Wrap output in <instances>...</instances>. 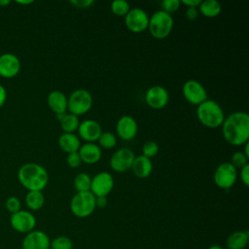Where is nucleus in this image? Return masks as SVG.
Listing matches in <instances>:
<instances>
[{
	"label": "nucleus",
	"mask_w": 249,
	"mask_h": 249,
	"mask_svg": "<svg viewBox=\"0 0 249 249\" xmlns=\"http://www.w3.org/2000/svg\"><path fill=\"white\" fill-rule=\"evenodd\" d=\"M196 117L202 125L208 128H217L222 125L225 120V113L215 100L207 98L197 105Z\"/></svg>",
	"instance_id": "7ed1b4c3"
},
{
	"label": "nucleus",
	"mask_w": 249,
	"mask_h": 249,
	"mask_svg": "<svg viewBox=\"0 0 249 249\" xmlns=\"http://www.w3.org/2000/svg\"><path fill=\"white\" fill-rule=\"evenodd\" d=\"M5 207H6L8 212L13 214V213H16V212H18L21 209V202H20L18 197L12 196H9L6 199Z\"/></svg>",
	"instance_id": "2f4dec72"
},
{
	"label": "nucleus",
	"mask_w": 249,
	"mask_h": 249,
	"mask_svg": "<svg viewBox=\"0 0 249 249\" xmlns=\"http://www.w3.org/2000/svg\"><path fill=\"white\" fill-rule=\"evenodd\" d=\"M95 208V196L90 192H77L70 200V210L78 218L90 216Z\"/></svg>",
	"instance_id": "39448f33"
},
{
	"label": "nucleus",
	"mask_w": 249,
	"mask_h": 249,
	"mask_svg": "<svg viewBox=\"0 0 249 249\" xmlns=\"http://www.w3.org/2000/svg\"><path fill=\"white\" fill-rule=\"evenodd\" d=\"M21 68L19 58L11 53H5L0 55V76L6 79L16 77Z\"/></svg>",
	"instance_id": "2eb2a0df"
},
{
	"label": "nucleus",
	"mask_w": 249,
	"mask_h": 249,
	"mask_svg": "<svg viewBox=\"0 0 249 249\" xmlns=\"http://www.w3.org/2000/svg\"><path fill=\"white\" fill-rule=\"evenodd\" d=\"M197 9L198 12L205 18H213L220 15L222 11V6L221 3L216 0H204L201 1Z\"/></svg>",
	"instance_id": "5701e85b"
},
{
	"label": "nucleus",
	"mask_w": 249,
	"mask_h": 249,
	"mask_svg": "<svg viewBox=\"0 0 249 249\" xmlns=\"http://www.w3.org/2000/svg\"><path fill=\"white\" fill-rule=\"evenodd\" d=\"M18 179L23 188L29 191L42 192L49 183L47 169L39 163L27 162L18 170Z\"/></svg>",
	"instance_id": "f03ea898"
},
{
	"label": "nucleus",
	"mask_w": 249,
	"mask_h": 249,
	"mask_svg": "<svg viewBox=\"0 0 249 249\" xmlns=\"http://www.w3.org/2000/svg\"><path fill=\"white\" fill-rule=\"evenodd\" d=\"M66 162H67L68 166H70L72 168L79 167L81 165V163H82V160H81V158H80L78 152L67 154Z\"/></svg>",
	"instance_id": "72a5a7b5"
},
{
	"label": "nucleus",
	"mask_w": 249,
	"mask_h": 249,
	"mask_svg": "<svg viewBox=\"0 0 249 249\" xmlns=\"http://www.w3.org/2000/svg\"><path fill=\"white\" fill-rule=\"evenodd\" d=\"M57 142H58L59 148L67 154L78 152V150L80 149V146H81L80 138L75 133L63 132L62 134L59 135Z\"/></svg>",
	"instance_id": "412c9836"
},
{
	"label": "nucleus",
	"mask_w": 249,
	"mask_h": 249,
	"mask_svg": "<svg viewBox=\"0 0 249 249\" xmlns=\"http://www.w3.org/2000/svg\"><path fill=\"white\" fill-rule=\"evenodd\" d=\"M249 240L248 231H235L227 238V247L229 249H244Z\"/></svg>",
	"instance_id": "4be33fe9"
},
{
	"label": "nucleus",
	"mask_w": 249,
	"mask_h": 249,
	"mask_svg": "<svg viewBox=\"0 0 249 249\" xmlns=\"http://www.w3.org/2000/svg\"><path fill=\"white\" fill-rule=\"evenodd\" d=\"M224 139L232 146L244 145L249 140V115L246 112L231 113L221 125Z\"/></svg>",
	"instance_id": "f257e3e1"
},
{
	"label": "nucleus",
	"mask_w": 249,
	"mask_h": 249,
	"mask_svg": "<svg viewBox=\"0 0 249 249\" xmlns=\"http://www.w3.org/2000/svg\"><path fill=\"white\" fill-rule=\"evenodd\" d=\"M237 179V170L231 162L220 163L214 171L213 180L215 185L223 190L231 189Z\"/></svg>",
	"instance_id": "0eeeda50"
},
{
	"label": "nucleus",
	"mask_w": 249,
	"mask_h": 249,
	"mask_svg": "<svg viewBox=\"0 0 249 249\" xmlns=\"http://www.w3.org/2000/svg\"><path fill=\"white\" fill-rule=\"evenodd\" d=\"M10 3H11L10 0H0V6H2V7H6V6H8Z\"/></svg>",
	"instance_id": "37998d69"
},
{
	"label": "nucleus",
	"mask_w": 249,
	"mask_h": 249,
	"mask_svg": "<svg viewBox=\"0 0 249 249\" xmlns=\"http://www.w3.org/2000/svg\"><path fill=\"white\" fill-rule=\"evenodd\" d=\"M185 14H186V17H187L188 19H190V20H195V19L197 18L199 12H198V9H197V8H191V7H190V8H187Z\"/></svg>",
	"instance_id": "e433bc0d"
},
{
	"label": "nucleus",
	"mask_w": 249,
	"mask_h": 249,
	"mask_svg": "<svg viewBox=\"0 0 249 249\" xmlns=\"http://www.w3.org/2000/svg\"><path fill=\"white\" fill-rule=\"evenodd\" d=\"M98 146L100 148H103L105 150H109V149H113L116 145H117V136L110 131H102V133L100 134L98 140Z\"/></svg>",
	"instance_id": "bb28decb"
},
{
	"label": "nucleus",
	"mask_w": 249,
	"mask_h": 249,
	"mask_svg": "<svg viewBox=\"0 0 249 249\" xmlns=\"http://www.w3.org/2000/svg\"><path fill=\"white\" fill-rule=\"evenodd\" d=\"M244 153V155L249 159V142H246L244 144V151H242Z\"/></svg>",
	"instance_id": "a19ab883"
},
{
	"label": "nucleus",
	"mask_w": 249,
	"mask_h": 249,
	"mask_svg": "<svg viewBox=\"0 0 249 249\" xmlns=\"http://www.w3.org/2000/svg\"><path fill=\"white\" fill-rule=\"evenodd\" d=\"M78 154L82 162L88 164H94L98 162L102 156L101 148L96 143L91 142H86L85 144L81 145L80 149L78 150Z\"/></svg>",
	"instance_id": "a211bd4d"
},
{
	"label": "nucleus",
	"mask_w": 249,
	"mask_h": 249,
	"mask_svg": "<svg viewBox=\"0 0 249 249\" xmlns=\"http://www.w3.org/2000/svg\"><path fill=\"white\" fill-rule=\"evenodd\" d=\"M69 3L79 9H88L94 3V1L93 0H70Z\"/></svg>",
	"instance_id": "f704fd0d"
},
{
	"label": "nucleus",
	"mask_w": 249,
	"mask_h": 249,
	"mask_svg": "<svg viewBox=\"0 0 249 249\" xmlns=\"http://www.w3.org/2000/svg\"><path fill=\"white\" fill-rule=\"evenodd\" d=\"M65 114H66V113H59V114H55V117H56V119L60 122V121L63 119V117L65 116Z\"/></svg>",
	"instance_id": "c03bdc74"
},
{
	"label": "nucleus",
	"mask_w": 249,
	"mask_h": 249,
	"mask_svg": "<svg viewBox=\"0 0 249 249\" xmlns=\"http://www.w3.org/2000/svg\"><path fill=\"white\" fill-rule=\"evenodd\" d=\"M130 9L129 3L125 0H115L111 3V11L117 17H125Z\"/></svg>",
	"instance_id": "cd10ccee"
},
{
	"label": "nucleus",
	"mask_w": 249,
	"mask_h": 249,
	"mask_svg": "<svg viewBox=\"0 0 249 249\" xmlns=\"http://www.w3.org/2000/svg\"><path fill=\"white\" fill-rule=\"evenodd\" d=\"M239 177L241 179V182L244 184V186H249V164H246L245 166L240 168Z\"/></svg>",
	"instance_id": "c9c22d12"
},
{
	"label": "nucleus",
	"mask_w": 249,
	"mask_h": 249,
	"mask_svg": "<svg viewBox=\"0 0 249 249\" xmlns=\"http://www.w3.org/2000/svg\"><path fill=\"white\" fill-rule=\"evenodd\" d=\"M235 168H241L248 164V158L244 155L242 151H237L232 154L231 161H230Z\"/></svg>",
	"instance_id": "7c9ffc66"
},
{
	"label": "nucleus",
	"mask_w": 249,
	"mask_h": 249,
	"mask_svg": "<svg viewBox=\"0 0 249 249\" xmlns=\"http://www.w3.org/2000/svg\"><path fill=\"white\" fill-rule=\"evenodd\" d=\"M73 184L77 192H89L91 185V177L85 172L78 173L74 178Z\"/></svg>",
	"instance_id": "a878e982"
},
{
	"label": "nucleus",
	"mask_w": 249,
	"mask_h": 249,
	"mask_svg": "<svg viewBox=\"0 0 249 249\" xmlns=\"http://www.w3.org/2000/svg\"><path fill=\"white\" fill-rule=\"evenodd\" d=\"M107 205V196H95V206L104 208Z\"/></svg>",
	"instance_id": "58836bf2"
},
{
	"label": "nucleus",
	"mask_w": 249,
	"mask_h": 249,
	"mask_svg": "<svg viewBox=\"0 0 249 249\" xmlns=\"http://www.w3.org/2000/svg\"><path fill=\"white\" fill-rule=\"evenodd\" d=\"M114 188V178L111 173L101 171L91 178L89 192L94 196H107Z\"/></svg>",
	"instance_id": "f8f14e48"
},
{
	"label": "nucleus",
	"mask_w": 249,
	"mask_h": 249,
	"mask_svg": "<svg viewBox=\"0 0 249 249\" xmlns=\"http://www.w3.org/2000/svg\"><path fill=\"white\" fill-rule=\"evenodd\" d=\"M180 3L184 4L188 8H198L201 3V0H182Z\"/></svg>",
	"instance_id": "4c0bfd02"
},
{
	"label": "nucleus",
	"mask_w": 249,
	"mask_h": 249,
	"mask_svg": "<svg viewBox=\"0 0 249 249\" xmlns=\"http://www.w3.org/2000/svg\"><path fill=\"white\" fill-rule=\"evenodd\" d=\"M134 158L135 155L132 150L128 148H120L111 156L109 164L114 171L123 173L131 168Z\"/></svg>",
	"instance_id": "9b49d317"
},
{
	"label": "nucleus",
	"mask_w": 249,
	"mask_h": 249,
	"mask_svg": "<svg viewBox=\"0 0 249 249\" xmlns=\"http://www.w3.org/2000/svg\"><path fill=\"white\" fill-rule=\"evenodd\" d=\"M159 149L158 143L153 140H148L142 146V155L148 159H152L158 155Z\"/></svg>",
	"instance_id": "c756f323"
},
{
	"label": "nucleus",
	"mask_w": 249,
	"mask_h": 249,
	"mask_svg": "<svg viewBox=\"0 0 249 249\" xmlns=\"http://www.w3.org/2000/svg\"><path fill=\"white\" fill-rule=\"evenodd\" d=\"M207 249H224L222 246H219V245H212L210 247H208Z\"/></svg>",
	"instance_id": "a18cd8bd"
},
{
	"label": "nucleus",
	"mask_w": 249,
	"mask_h": 249,
	"mask_svg": "<svg viewBox=\"0 0 249 249\" xmlns=\"http://www.w3.org/2000/svg\"><path fill=\"white\" fill-rule=\"evenodd\" d=\"M45 196L40 191H29L25 196V204L32 210L37 211L44 206Z\"/></svg>",
	"instance_id": "b1692460"
},
{
	"label": "nucleus",
	"mask_w": 249,
	"mask_h": 249,
	"mask_svg": "<svg viewBox=\"0 0 249 249\" xmlns=\"http://www.w3.org/2000/svg\"><path fill=\"white\" fill-rule=\"evenodd\" d=\"M92 103L91 93L85 89H78L72 91L67 98V110L69 113L79 117L88 113L91 109Z\"/></svg>",
	"instance_id": "423d86ee"
},
{
	"label": "nucleus",
	"mask_w": 249,
	"mask_h": 249,
	"mask_svg": "<svg viewBox=\"0 0 249 249\" xmlns=\"http://www.w3.org/2000/svg\"><path fill=\"white\" fill-rule=\"evenodd\" d=\"M131 169L136 177L140 179H145L149 177L153 171L152 160L151 159H148L143 155L137 156L134 158Z\"/></svg>",
	"instance_id": "aec40b11"
},
{
	"label": "nucleus",
	"mask_w": 249,
	"mask_h": 249,
	"mask_svg": "<svg viewBox=\"0 0 249 249\" xmlns=\"http://www.w3.org/2000/svg\"><path fill=\"white\" fill-rule=\"evenodd\" d=\"M49 235L40 230H33L25 234L21 242L22 249H50Z\"/></svg>",
	"instance_id": "4468645a"
},
{
	"label": "nucleus",
	"mask_w": 249,
	"mask_h": 249,
	"mask_svg": "<svg viewBox=\"0 0 249 249\" xmlns=\"http://www.w3.org/2000/svg\"><path fill=\"white\" fill-rule=\"evenodd\" d=\"M60 127L65 133H74L80 124L79 117L71 113H66L63 119L59 122Z\"/></svg>",
	"instance_id": "393cba45"
},
{
	"label": "nucleus",
	"mask_w": 249,
	"mask_h": 249,
	"mask_svg": "<svg viewBox=\"0 0 249 249\" xmlns=\"http://www.w3.org/2000/svg\"><path fill=\"white\" fill-rule=\"evenodd\" d=\"M78 134L79 138L85 140L86 142L95 143L98 140L100 134L102 133V127L100 124L94 120H85L80 122L78 127Z\"/></svg>",
	"instance_id": "f3484780"
},
{
	"label": "nucleus",
	"mask_w": 249,
	"mask_h": 249,
	"mask_svg": "<svg viewBox=\"0 0 249 249\" xmlns=\"http://www.w3.org/2000/svg\"><path fill=\"white\" fill-rule=\"evenodd\" d=\"M16 2L18 4H20V5H28V4H32L33 3L32 0H17Z\"/></svg>",
	"instance_id": "79ce46f5"
},
{
	"label": "nucleus",
	"mask_w": 249,
	"mask_h": 249,
	"mask_svg": "<svg viewBox=\"0 0 249 249\" xmlns=\"http://www.w3.org/2000/svg\"><path fill=\"white\" fill-rule=\"evenodd\" d=\"M116 132L117 135L123 140H132L138 132L137 122L129 115L122 116L117 122Z\"/></svg>",
	"instance_id": "dca6fc26"
},
{
	"label": "nucleus",
	"mask_w": 249,
	"mask_h": 249,
	"mask_svg": "<svg viewBox=\"0 0 249 249\" xmlns=\"http://www.w3.org/2000/svg\"><path fill=\"white\" fill-rule=\"evenodd\" d=\"M182 94L190 104L196 106L208 98L204 86L196 80H188L183 84Z\"/></svg>",
	"instance_id": "1a4fd4ad"
},
{
	"label": "nucleus",
	"mask_w": 249,
	"mask_h": 249,
	"mask_svg": "<svg viewBox=\"0 0 249 249\" xmlns=\"http://www.w3.org/2000/svg\"><path fill=\"white\" fill-rule=\"evenodd\" d=\"M145 101L149 107L160 110L167 105L169 101V93L162 86H152L145 93Z\"/></svg>",
	"instance_id": "ddd939ff"
},
{
	"label": "nucleus",
	"mask_w": 249,
	"mask_h": 249,
	"mask_svg": "<svg viewBox=\"0 0 249 249\" xmlns=\"http://www.w3.org/2000/svg\"><path fill=\"white\" fill-rule=\"evenodd\" d=\"M47 103L54 114L66 113L67 111V97L61 90H52L47 96Z\"/></svg>",
	"instance_id": "6ab92c4d"
},
{
	"label": "nucleus",
	"mask_w": 249,
	"mask_h": 249,
	"mask_svg": "<svg viewBox=\"0 0 249 249\" xmlns=\"http://www.w3.org/2000/svg\"><path fill=\"white\" fill-rule=\"evenodd\" d=\"M126 28L133 33H141L148 29L149 16L141 8L135 7L129 10L124 17Z\"/></svg>",
	"instance_id": "6e6552de"
},
{
	"label": "nucleus",
	"mask_w": 249,
	"mask_h": 249,
	"mask_svg": "<svg viewBox=\"0 0 249 249\" xmlns=\"http://www.w3.org/2000/svg\"><path fill=\"white\" fill-rule=\"evenodd\" d=\"M174 20L171 15L163 12L162 10L155 12L149 17L148 29L150 34L156 39H164L172 31Z\"/></svg>",
	"instance_id": "20e7f679"
},
{
	"label": "nucleus",
	"mask_w": 249,
	"mask_h": 249,
	"mask_svg": "<svg viewBox=\"0 0 249 249\" xmlns=\"http://www.w3.org/2000/svg\"><path fill=\"white\" fill-rule=\"evenodd\" d=\"M179 0H163L161 2V10L169 15L176 12L180 7Z\"/></svg>",
	"instance_id": "473e14b6"
},
{
	"label": "nucleus",
	"mask_w": 249,
	"mask_h": 249,
	"mask_svg": "<svg viewBox=\"0 0 249 249\" xmlns=\"http://www.w3.org/2000/svg\"><path fill=\"white\" fill-rule=\"evenodd\" d=\"M6 99H7V90L4 88V86L0 84V108L5 104Z\"/></svg>",
	"instance_id": "ea45409f"
},
{
	"label": "nucleus",
	"mask_w": 249,
	"mask_h": 249,
	"mask_svg": "<svg viewBox=\"0 0 249 249\" xmlns=\"http://www.w3.org/2000/svg\"><path fill=\"white\" fill-rule=\"evenodd\" d=\"M10 224L16 231L26 234L35 230L36 218L30 211L20 209L19 211L11 214Z\"/></svg>",
	"instance_id": "9d476101"
},
{
	"label": "nucleus",
	"mask_w": 249,
	"mask_h": 249,
	"mask_svg": "<svg viewBox=\"0 0 249 249\" xmlns=\"http://www.w3.org/2000/svg\"><path fill=\"white\" fill-rule=\"evenodd\" d=\"M73 242L72 240L64 235H60L51 240L50 249H72Z\"/></svg>",
	"instance_id": "c85d7f7f"
}]
</instances>
